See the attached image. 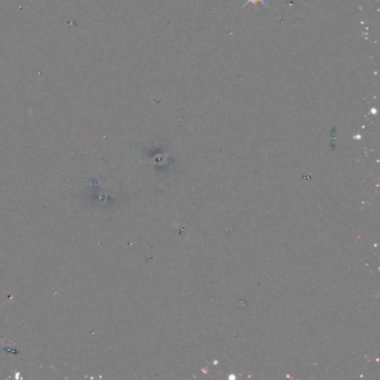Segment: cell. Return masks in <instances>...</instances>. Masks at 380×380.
Listing matches in <instances>:
<instances>
[{
	"mask_svg": "<svg viewBox=\"0 0 380 380\" xmlns=\"http://www.w3.org/2000/svg\"><path fill=\"white\" fill-rule=\"evenodd\" d=\"M257 1V0H249V1H247V3H249V2H256ZM259 1H261L262 3H264V1H262V0H259Z\"/></svg>",
	"mask_w": 380,
	"mask_h": 380,
	"instance_id": "cell-1",
	"label": "cell"
}]
</instances>
